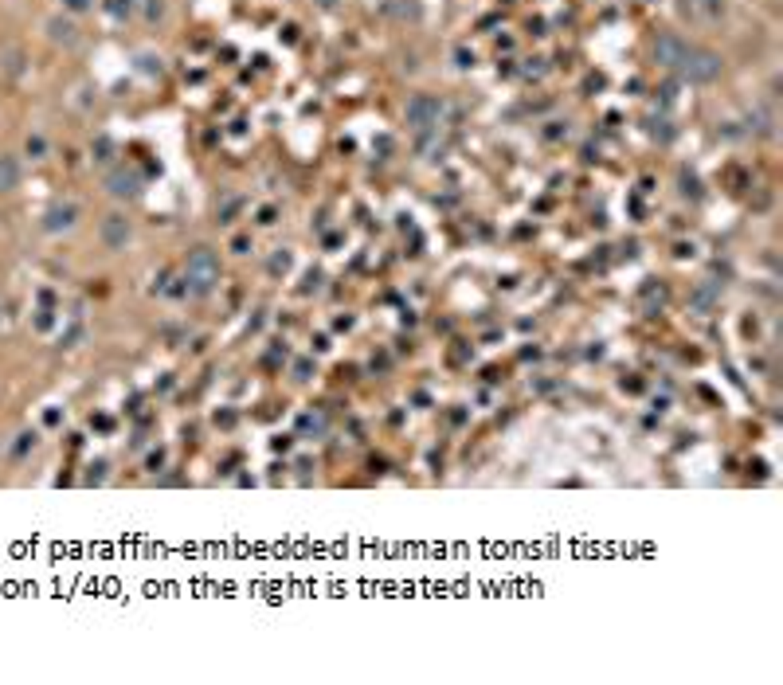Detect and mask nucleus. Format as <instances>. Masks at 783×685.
<instances>
[{"instance_id": "nucleus-1", "label": "nucleus", "mask_w": 783, "mask_h": 685, "mask_svg": "<svg viewBox=\"0 0 783 685\" xmlns=\"http://www.w3.org/2000/svg\"><path fill=\"white\" fill-rule=\"evenodd\" d=\"M654 59L662 63L666 71L682 75L685 82H713L721 75V55L709 47H697V43L682 40V36H662L654 43Z\"/></svg>"}, {"instance_id": "nucleus-2", "label": "nucleus", "mask_w": 783, "mask_h": 685, "mask_svg": "<svg viewBox=\"0 0 783 685\" xmlns=\"http://www.w3.org/2000/svg\"><path fill=\"white\" fill-rule=\"evenodd\" d=\"M184 282H189L192 294H208L219 282V258L212 247H196L189 251V267H184Z\"/></svg>"}, {"instance_id": "nucleus-3", "label": "nucleus", "mask_w": 783, "mask_h": 685, "mask_svg": "<svg viewBox=\"0 0 783 685\" xmlns=\"http://www.w3.org/2000/svg\"><path fill=\"white\" fill-rule=\"evenodd\" d=\"M439 114H443V102H439L435 94H416V98L407 102V110H404L407 126H416V129L435 126V121H439Z\"/></svg>"}, {"instance_id": "nucleus-4", "label": "nucleus", "mask_w": 783, "mask_h": 685, "mask_svg": "<svg viewBox=\"0 0 783 685\" xmlns=\"http://www.w3.org/2000/svg\"><path fill=\"white\" fill-rule=\"evenodd\" d=\"M102 243L110 251H122L129 243V219L126 216H106L102 219Z\"/></svg>"}, {"instance_id": "nucleus-5", "label": "nucleus", "mask_w": 783, "mask_h": 685, "mask_svg": "<svg viewBox=\"0 0 783 685\" xmlns=\"http://www.w3.org/2000/svg\"><path fill=\"white\" fill-rule=\"evenodd\" d=\"M75 219H79V208H75V204L51 208L47 219H43V231H67V228H75Z\"/></svg>"}, {"instance_id": "nucleus-6", "label": "nucleus", "mask_w": 783, "mask_h": 685, "mask_svg": "<svg viewBox=\"0 0 783 685\" xmlns=\"http://www.w3.org/2000/svg\"><path fill=\"white\" fill-rule=\"evenodd\" d=\"M106 189L114 192V196H138V177H133V172H110Z\"/></svg>"}, {"instance_id": "nucleus-7", "label": "nucleus", "mask_w": 783, "mask_h": 685, "mask_svg": "<svg viewBox=\"0 0 783 685\" xmlns=\"http://www.w3.org/2000/svg\"><path fill=\"white\" fill-rule=\"evenodd\" d=\"M16 184H20V161L0 157V192H12Z\"/></svg>"}, {"instance_id": "nucleus-8", "label": "nucleus", "mask_w": 783, "mask_h": 685, "mask_svg": "<svg viewBox=\"0 0 783 685\" xmlns=\"http://www.w3.org/2000/svg\"><path fill=\"white\" fill-rule=\"evenodd\" d=\"M689 306H694L697 314H713V306H717V286H697L694 298H689Z\"/></svg>"}, {"instance_id": "nucleus-9", "label": "nucleus", "mask_w": 783, "mask_h": 685, "mask_svg": "<svg viewBox=\"0 0 783 685\" xmlns=\"http://www.w3.org/2000/svg\"><path fill=\"white\" fill-rule=\"evenodd\" d=\"M47 31H51V40L55 43H75V24H67V20H47Z\"/></svg>"}, {"instance_id": "nucleus-10", "label": "nucleus", "mask_w": 783, "mask_h": 685, "mask_svg": "<svg viewBox=\"0 0 783 685\" xmlns=\"http://www.w3.org/2000/svg\"><path fill=\"white\" fill-rule=\"evenodd\" d=\"M724 0H685V12H697V16H721Z\"/></svg>"}, {"instance_id": "nucleus-11", "label": "nucleus", "mask_w": 783, "mask_h": 685, "mask_svg": "<svg viewBox=\"0 0 783 685\" xmlns=\"http://www.w3.org/2000/svg\"><path fill=\"white\" fill-rule=\"evenodd\" d=\"M145 16H149V20H161V16H165V4H161V0H149V4H145Z\"/></svg>"}, {"instance_id": "nucleus-12", "label": "nucleus", "mask_w": 783, "mask_h": 685, "mask_svg": "<svg viewBox=\"0 0 783 685\" xmlns=\"http://www.w3.org/2000/svg\"><path fill=\"white\" fill-rule=\"evenodd\" d=\"M129 8H133V0H110V12H114V16H126Z\"/></svg>"}, {"instance_id": "nucleus-13", "label": "nucleus", "mask_w": 783, "mask_h": 685, "mask_svg": "<svg viewBox=\"0 0 783 685\" xmlns=\"http://www.w3.org/2000/svg\"><path fill=\"white\" fill-rule=\"evenodd\" d=\"M286 267H290V255H286V251L270 258V270H275V274H278V270H286Z\"/></svg>"}, {"instance_id": "nucleus-14", "label": "nucleus", "mask_w": 783, "mask_h": 685, "mask_svg": "<svg viewBox=\"0 0 783 685\" xmlns=\"http://www.w3.org/2000/svg\"><path fill=\"white\" fill-rule=\"evenodd\" d=\"M43 149H47V145H43V138H28V153H31V157H40Z\"/></svg>"}, {"instance_id": "nucleus-15", "label": "nucleus", "mask_w": 783, "mask_h": 685, "mask_svg": "<svg viewBox=\"0 0 783 685\" xmlns=\"http://www.w3.org/2000/svg\"><path fill=\"white\" fill-rule=\"evenodd\" d=\"M110 153H114V149H110V141L102 138V141H98V161H110Z\"/></svg>"}, {"instance_id": "nucleus-16", "label": "nucleus", "mask_w": 783, "mask_h": 685, "mask_svg": "<svg viewBox=\"0 0 783 685\" xmlns=\"http://www.w3.org/2000/svg\"><path fill=\"white\" fill-rule=\"evenodd\" d=\"M294 372H298L302 380H306V376H309V360H298V364H294Z\"/></svg>"}, {"instance_id": "nucleus-17", "label": "nucleus", "mask_w": 783, "mask_h": 685, "mask_svg": "<svg viewBox=\"0 0 783 685\" xmlns=\"http://www.w3.org/2000/svg\"><path fill=\"white\" fill-rule=\"evenodd\" d=\"M67 4H71V8H75V12H82V8H87V4H90V0H67Z\"/></svg>"}, {"instance_id": "nucleus-18", "label": "nucleus", "mask_w": 783, "mask_h": 685, "mask_svg": "<svg viewBox=\"0 0 783 685\" xmlns=\"http://www.w3.org/2000/svg\"><path fill=\"white\" fill-rule=\"evenodd\" d=\"M321 4H325V8H333V0H321Z\"/></svg>"}]
</instances>
